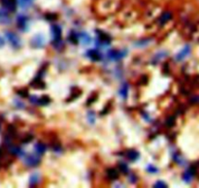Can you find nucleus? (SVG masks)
<instances>
[{"label":"nucleus","mask_w":199,"mask_h":188,"mask_svg":"<svg viewBox=\"0 0 199 188\" xmlns=\"http://www.w3.org/2000/svg\"><path fill=\"white\" fill-rule=\"evenodd\" d=\"M45 45V38L42 34H37L32 38L31 46L33 48H42Z\"/></svg>","instance_id":"f257e3e1"},{"label":"nucleus","mask_w":199,"mask_h":188,"mask_svg":"<svg viewBox=\"0 0 199 188\" xmlns=\"http://www.w3.org/2000/svg\"><path fill=\"white\" fill-rule=\"evenodd\" d=\"M6 37L9 40V42L11 43V45L14 48H19L21 46V42H19V39L18 38V36L12 32H6Z\"/></svg>","instance_id":"f03ea898"},{"label":"nucleus","mask_w":199,"mask_h":188,"mask_svg":"<svg viewBox=\"0 0 199 188\" xmlns=\"http://www.w3.org/2000/svg\"><path fill=\"white\" fill-rule=\"evenodd\" d=\"M52 36H53V41L54 43L60 41L61 38V29L58 25H53L52 26Z\"/></svg>","instance_id":"7ed1b4c3"},{"label":"nucleus","mask_w":199,"mask_h":188,"mask_svg":"<svg viewBox=\"0 0 199 188\" xmlns=\"http://www.w3.org/2000/svg\"><path fill=\"white\" fill-rule=\"evenodd\" d=\"M25 164H27L28 166H36L37 164H39V158L34 155H29L25 158Z\"/></svg>","instance_id":"20e7f679"},{"label":"nucleus","mask_w":199,"mask_h":188,"mask_svg":"<svg viewBox=\"0 0 199 188\" xmlns=\"http://www.w3.org/2000/svg\"><path fill=\"white\" fill-rule=\"evenodd\" d=\"M87 56H89L90 59L93 60V61H98V60L101 59V57H102V56H101V53H99V51H97L95 50L87 51Z\"/></svg>","instance_id":"39448f33"},{"label":"nucleus","mask_w":199,"mask_h":188,"mask_svg":"<svg viewBox=\"0 0 199 188\" xmlns=\"http://www.w3.org/2000/svg\"><path fill=\"white\" fill-rule=\"evenodd\" d=\"M125 56V53H123L122 51H111L109 53V57L113 60H119L120 58H122Z\"/></svg>","instance_id":"423d86ee"},{"label":"nucleus","mask_w":199,"mask_h":188,"mask_svg":"<svg viewBox=\"0 0 199 188\" xmlns=\"http://www.w3.org/2000/svg\"><path fill=\"white\" fill-rule=\"evenodd\" d=\"M79 39L81 40L82 44H83V45H89L90 42H91V39L89 37V35L87 34L86 32H84V33H81L80 36H79Z\"/></svg>","instance_id":"0eeeda50"},{"label":"nucleus","mask_w":199,"mask_h":188,"mask_svg":"<svg viewBox=\"0 0 199 188\" xmlns=\"http://www.w3.org/2000/svg\"><path fill=\"white\" fill-rule=\"evenodd\" d=\"M97 33L99 35V40L100 42H102V43H105V44H109L110 43V38L107 34H105L104 32L102 31H97Z\"/></svg>","instance_id":"6e6552de"},{"label":"nucleus","mask_w":199,"mask_h":188,"mask_svg":"<svg viewBox=\"0 0 199 188\" xmlns=\"http://www.w3.org/2000/svg\"><path fill=\"white\" fill-rule=\"evenodd\" d=\"M34 150H35V151L37 152V154H39V155H42L45 152V150H46V147L43 145V144H41V142H39V144H36L35 145V147H34Z\"/></svg>","instance_id":"1a4fd4ad"},{"label":"nucleus","mask_w":199,"mask_h":188,"mask_svg":"<svg viewBox=\"0 0 199 188\" xmlns=\"http://www.w3.org/2000/svg\"><path fill=\"white\" fill-rule=\"evenodd\" d=\"M107 174H108V177H110V179H118V177H119L118 171L115 170V169H109L108 171H107Z\"/></svg>","instance_id":"9d476101"},{"label":"nucleus","mask_w":199,"mask_h":188,"mask_svg":"<svg viewBox=\"0 0 199 188\" xmlns=\"http://www.w3.org/2000/svg\"><path fill=\"white\" fill-rule=\"evenodd\" d=\"M127 156H128V159L129 160L136 161L139 158V153L137 151H135V150H130V151H128V154H127Z\"/></svg>","instance_id":"9b49d317"},{"label":"nucleus","mask_w":199,"mask_h":188,"mask_svg":"<svg viewBox=\"0 0 199 188\" xmlns=\"http://www.w3.org/2000/svg\"><path fill=\"white\" fill-rule=\"evenodd\" d=\"M32 2H33V0H18L19 5L21 6V8L22 9L27 8L29 5H31Z\"/></svg>","instance_id":"f8f14e48"},{"label":"nucleus","mask_w":199,"mask_h":188,"mask_svg":"<svg viewBox=\"0 0 199 188\" xmlns=\"http://www.w3.org/2000/svg\"><path fill=\"white\" fill-rule=\"evenodd\" d=\"M26 21H27V18H25L24 16H19V19H18V24L19 26L21 28H24L25 27V24H26Z\"/></svg>","instance_id":"ddd939ff"},{"label":"nucleus","mask_w":199,"mask_h":188,"mask_svg":"<svg viewBox=\"0 0 199 188\" xmlns=\"http://www.w3.org/2000/svg\"><path fill=\"white\" fill-rule=\"evenodd\" d=\"M127 93H128V85H127L126 83H125V85H122V89L120 90V96H122L123 99H126Z\"/></svg>","instance_id":"4468645a"},{"label":"nucleus","mask_w":199,"mask_h":188,"mask_svg":"<svg viewBox=\"0 0 199 188\" xmlns=\"http://www.w3.org/2000/svg\"><path fill=\"white\" fill-rule=\"evenodd\" d=\"M50 103V98H49L48 96H43L41 97V98H38V101H37V104L38 105H48V104Z\"/></svg>","instance_id":"2eb2a0df"},{"label":"nucleus","mask_w":199,"mask_h":188,"mask_svg":"<svg viewBox=\"0 0 199 188\" xmlns=\"http://www.w3.org/2000/svg\"><path fill=\"white\" fill-rule=\"evenodd\" d=\"M39 181V176L37 174H32L30 177V179H29V183L31 184V185H34V184H36Z\"/></svg>","instance_id":"dca6fc26"},{"label":"nucleus","mask_w":199,"mask_h":188,"mask_svg":"<svg viewBox=\"0 0 199 188\" xmlns=\"http://www.w3.org/2000/svg\"><path fill=\"white\" fill-rule=\"evenodd\" d=\"M188 48H185L184 51H182L181 53H179L177 56H176V58H177L178 60L183 59V58H184V56H185L188 54Z\"/></svg>","instance_id":"f3484780"},{"label":"nucleus","mask_w":199,"mask_h":188,"mask_svg":"<svg viewBox=\"0 0 199 188\" xmlns=\"http://www.w3.org/2000/svg\"><path fill=\"white\" fill-rule=\"evenodd\" d=\"M78 36L76 35V33H74V32H72V33L70 34V36H69V40H70V42L71 43H73V44H77L78 43Z\"/></svg>","instance_id":"a211bd4d"},{"label":"nucleus","mask_w":199,"mask_h":188,"mask_svg":"<svg viewBox=\"0 0 199 188\" xmlns=\"http://www.w3.org/2000/svg\"><path fill=\"white\" fill-rule=\"evenodd\" d=\"M170 14L169 13H165V14H163L162 16H161V18H160V21L162 22V24H164L165 21H167L169 19H170Z\"/></svg>","instance_id":"6ab92c4d"},{"label":"nucleus","mask_w":199,"mask_h":188,"mask_svg":"<svg viewBox=\"0 0 199 188\" xmlns=\"http://www.w3.org/2000/svg\"><path fill=\"white\" fill-rule=\"evenodd\" d=\"M119 168L120 169V171L122 172V173H125V174L128 173V167H127L125 163H120V164L119 165Z\"/></svg>","instance_id":"aec40b11"},{"label":"nucleus","mask_w":199,"mask_h":188,"mask_svg":"<svg viewBox=\"0 0 199 188\" xmlns=\"http://www.w3.org/2000/svg\"><path fill=\"white\" fill-rule=\"evenodd\" d=\"M148 172H150V173H157V169H156L155 167H152L150 165L148 167Z\"/></svg>","instance_id":"412c9836"},{"label":"nucleus","mask_w":199,"mask_h":188,"mask_svg":"<svg viewBox=\"0 0 199 188\" xmlns=\"http://www.w3.org/2000/svg\"><path fill=\"white\" fill-rule=\"evenodd\" d=\"M155 187H166V184L161 182V181H158V182H156L155 184Z\"/></svg>","instance_id":"4be33fe9"},{"label":"nucleus","mask_w":199,"mask_h":188,"mask_svg":"<svg viewBox=\"0 0 199 188\" xmlns=\"http://www.w3.org/2000/svg\"><path fill=\"white\" fill-rule=\"evenodd\" d=\"M19 95H21V97H27V96H28L27 92H26V91H24V90H21V91H19Z\"/></svg>","instance_id":"5701e85b"},{"label":"nucleus","mask_w":199,"mask_h":188,"mask_svg":"<svg viewBox=\"0 0 199 188\" xmlns=\"http://www.w3.org/2000/svg\"><path fill=\"white\" fill-rule=\"evenodd\" d=\"M4 44H5V41H4V39H3V38H2L1 36H0V48L4 46Z\"/></svg>","instance_id":"b1692460"},{"label":"nucleus","mask_w":199,"mask_h":188,"mask_svg":"<svg viewBox=\"0 0 199 188\" xmlns=\"http://www.w3.org/2000/svg\"><path fill=\"white\" fill-rule=\"evenodd\" d=\"M31 140H32L31 136H27V137L25 138V140H24V142H30Z\"/></svg>","instance_id":"393cba45"},{"label":"nucleus","mask_w":199,"mask_h":188,"mask_svg":"<svg viewBox=\"0 0 199 188\" xmlns=\"http://www.w3.org/2000/svg\"><path fill=\"white\" fill-rule=\"evenodd\" d=\"M47 19H53V21H54V19H57V17H55V16H49V15H48V16H47Z\"/></svg>","instance_id":"a878e982"}]
</instances>
